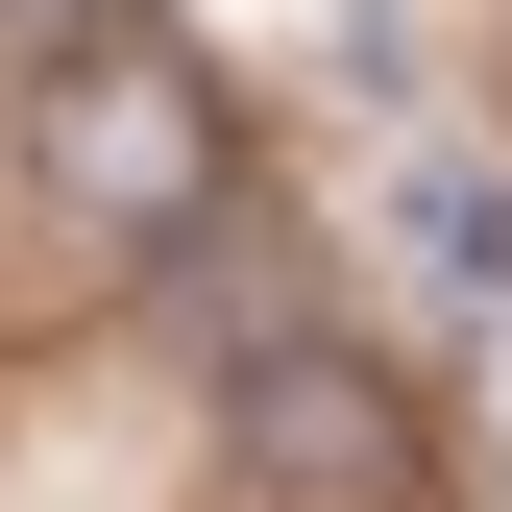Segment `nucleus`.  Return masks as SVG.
Here are the masks:
<instances>
[{
    "mask_svg": "<svg viewBox=\"0 0 512 512\" xmlns=\"http://www.w3.org/2000/svg\"><path fill=\"white\" fill-rule=\"evenodd\" d=\"M25 171H49V220H98V244H196L244 196V122H220V74L147 25V0H98V25L25 74Z\"/></svg>",
    "mask_w": 512,
    "mask_h": 512,
    "instance_id": "f257e3e1",
    "label": "nucleus"
},
{
    "mask_svg": "<svg viewBox=\"0 0 512 512\" xmlns=\"http://www.w3.org/2000/svg\"><path fill=\"white\" fill-rule=\"evenodd\" d=\"M220 488H244V512H391V488H415V415L366 391L342 342H244V415H220Z\"/></svg>",
    "mask_w": 512,
    "mask_h": 512,
    "instance_id": "f03ea898",
    "label": "nucleus"
},
{
    "mask_svg": "<svg viewBox=\"0 0 512 512\" xmlns=\"http://www.w3.org/2000/svg\"><path fill=\"white\" fill-rule=\"evenodd\" d=\"M391 220H415V269H439V317L488 342V317H512V196H488L464 147H415V196H391Z\"/></svg>",
    "mask_w": 512,
    "mask_h": 512,
    "instance_id": "7ed1b4c3",
    "label": "nucleus"
}]
</instances>
